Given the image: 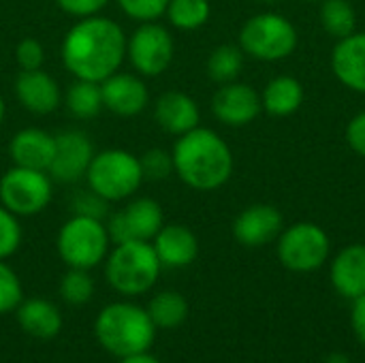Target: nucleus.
<instances>
[{
    "mask_svg": "<svg viewBox=\"0 0 365 363\" xmlns=\"http://www.w3.org/2000/svg\"><path fill=\"white\" fill-rule=\"evenodd\" d=\"M62 64L75 79L105 81L120 71L126 58V34L122 26L103 15L75 21L62 39Z\"/></svg>",
    "mask_w": 365,
    "mask_h": 363,
    "instance_id": "obj_1",
    "label": "nucleus"
},
{
    "mask_svg": "<svg viewBox=\"0 0 365 363\" xmlns=\"http://www.w3.org/2000/svg\"><path fill=\"white\" fill-rule=\"evenodd\" d=\"M173 171L195 190H216L233 173V154L227 141L212 128L197 126L178 137L173 145Z\"/></svg>",
    "mask_w": 365,
    "mask_h": 363,
    "instance_id": "obj_2",
    "label": "nucleus"
},
{
    "mask_svg": "<svg viewBox=\"0 0 365 363\" xmlns=\"http://www.w3.org/2000/svg\"><path fill=\"white\" fill-rule=\"evenodd\" d=\"M94 334L98 344L115 355L118 359L145 353L156 334V325L152 323L145 308H139L137 304L118 302L105 306L94 323Z\"/></svg>",
    "mask_w": 365,
    "mask_h": 363,
    "instance_id": "obj_3",
    "label": "nucleus"
},
{
    "mask_svg": "<svg viewBox=\"0 0 365 363\" xmlns=\"http://www.w3.org/2000/svg\"><path fill=\"white\" fill-rule=\"evenodd\" d=\"M160 261L152 242H124L115 244V248L107 255L105 276L113 291L133 297L148 293L158 276H160Z\"/></svg>",
    "mask_w": 365,
    "mask_h": 363,
    "instance_id": "obj_4",
    "label": "nucleus"
},
{
    "mask_svg": "<svg viewBox=\"0 0 365 363\" xmlns=\"http://www.w3.org/2000/svg\"><path fill=\"white\" fill-rule=\"evenodd\" d=\"M86 182L90 190L109 203L130 199L143 182L139 156L120 148L96 152L86 171Z\"/></svg>",
    "mask_w": 365,
    "mask_h": 363,
    "instance_id": "obj_5",
    "label": "nucleus"
},
{
    "mask_svg": "<svg viewBox=\"0 0 365 363\" xmlns=\"http://www.w3.org/2000/svg\"><path fill=\"white\" fill-rule=\"evenodd\" d=\"M58 255L68 267L92 270L109 255L107 225L98 218L73 214L58 233Z\"/></svg>",
    "mask_w": 365,
    "mask_h": 363,
    "instance_id": "obj_6",
    "label": "nucleus"
},
{
    "mask_svg": "<svg viewBox=\"0 0 365 363\" xmlns=\"http://www.w3.org/2000/svg\"><path fill=\"white\" fill-rule=\"evenodd\" d=\"M240 47L263 62L284 60L297 47V30L280 13H259L242 26Z\"/></svg>",
    "mask_w": 365,
    "mask_h": 363,
    "instance_id": "obj_7",
    "label": "nucleus"
},
{
    "mask_svg": "<svg viewBox=\"0 0 365 363\" xmlns=\"http://www.w3.org/2000/svg\"><path fill=\"white\" fill-rule=\"evenodd\" d=\"M51 178L47 171L13 165L0 178V205L15 216L41 214L51 201Z\"/></svg>",
    "mask_w": 365,
    "mask_h": 363,
    "instance_id": "obj_8",
    "label": "nucleus"
},
{
    "mask_svg": "<svg viewBox=\"0 0 365 363\" xmlns=\"http://www.w3.org/2000/svg\"><path fill=\"white\" fill-rule=\"evenodd\" d=\"M173 36L158 21L139 24L126 36V58L141 77H158L173 62Z\"/></svg>",
    "mask_w": 365,
    "mask_h": 363,
    "instance_id": "obj_9",
    "label": "nucleus"
},
{
    "mask_svg": "<svg viewBox=\"0 0 365 363\" xmlns=\"http://www.w3.org/2000/svg\"><path fill=\"white\" fill-rule=\"evenodd\" d=\"M278 237V259L291 272H314L329 257V237L314 223H297Z\"/></svg>",
    "mask_w": 365,
    "mask_h": 363,
    "instance_id": "obj_10",
    "label": "nucleus"
},
{
    "mask_svg": "<svg viewBox=\"0 0 365 363\" xmlns=\"http://www.w3.org/2000/svg\"><path fill=\"white\" fill-rule=\"evenodd\" d=\"M165 225V214L158 201L137 197L122 210L113 212L107 223V233L113 244L124 242H152Z\"/></svg>",
    "mask_w": 365,
    "mask_h": 363,
    "instance_id": "obj_11",
    "label": "nucleus"
},
{
    "mask_svg": "<svg viewBox=\"0 0 365 363\" xmlns=\"http://www.w3.org/2000/svg\"><path fill=\"white\" fill-rule=\"evenodd\" d=\"M94 154V145L83 131H62L56 135V150L47 173L51 180L62 184L79 182L81 178H86Z\"/></svg>",
    "mask_w": 365,
    "mask_h": 363,
    "instance_id": "obj_12",
    "label": "nucleus"
},
{
    "mask_svg": "<svg viewBox=\"0 0 365 363\" xmlns=\"http://www.w3.org/2000/svg\"><path fill=\"white\" fill-rule=\"evenodd\" d=\"M263 109L259 92L248 83L229 81L216 90L212 98V113L218 122L240 128L250 124Z\"/></svg>",
    "mask_w": 365,
    "mask_h": 363,
    "instance_id": "obj_13",
    "label": "nucleus"
},
{
    "mask_svg": "<svg viewBox=\"0 0 365 363\" xmlns=\"http://www.w3.org/2000/svg\"><path fill=\"white\" fill-rule=\"evenodd\" d=\"M101 92H103V109L120 118L139 116L150 103V92L145 81L133 73L115 71L105 81H101Z\"/></svg>",
    "mask_w": 365,
    "mask_h": 363,
    "instance_id": "obj_14",
    "label": "nucleus"
},
{
    "mask_svg": "<svg viewBox=\"0 0 365 363\" xmlns=\"http://www.w3.org/2000/svg\"><path fill=\"white\" fill-rule=\"evenodd\" d=\"M13 88H15V96L19 105L34 116L53 113L62 103V90L58 81L43 68L19 71Z\"/></svg>",
    "mask_w": 365,
    "mask_h": 363,
    "instance_id": "obj_15",
    "label": "nucleus"
},
{
    "mask_svg": "<svg viewBox=\"0 0 365 363\" xmlns=\"http://www.w3.org/2000/svg\"><path fill=\"white\" fill-rule=\"evenodd\" d=\"M282 233V214L278 208L257 203L246 208L233 223V235L242 246L259 248L274 242Z\"/></svg>",
    "mask_w": 365,
    "mask_h": 363,
    "instance_id": "obj_16",
    "label": "nucleus"
},
{
    "mask_svg": "<svg viewBox=\"0 0 365 363\" xmlns=\"http://www.w3.org/2000/svg\"><path fill=\"white\" fill-rule=\"evenodd\" d=\"M156 257L163 267L180 270L188 267L199 255V240L197 235L184 225H163V229L152 240Z\"/></svg>",
    "mask_w": 365,
    "mask_h": 363,
    "instance_id": "obj_17",
    "label": "nucleus"
},
{
    "mask_svg": "<svg viewBox=\"0 0 365 363\" xmlns=\"http://www.w3.org/2000/svg\"><path fill=\"white\" fill-rule=\"evenodd\" d=\"M56 150V135H49L43 128H21L13 135L9 143V156L13 165L47 171Z\"/></svg>",
    "mask_w": 365,
    "mask_h": 363,
    "instance_id": "obj_18",
    "label": "nucleus"
},
{
    "mask_svg": "<svg viewBox=\"0 0 365 363\" xmlns=\"http://www.w3.org/2000/svg\"><path fill=\"white\" fill-rule=\"evenodd\" d=\"M154 118L165 133L180 137L199 126L201 111L192 96L171 90L158 96L154 105Z\"/></svg>",
    "mask_w": 365,
    "mask_h": 363,
    "instance_id": "obj_19",
    "label": "nucleus"
},
{
    "mask_svg": "<svg viewBox=\"0 0 365 363\" xmlns=\"http://www.w3.org/2000/svg\"><path fill=\"white\" fill-rule=\"evenodd\" d=\"M331 68L346 88L365 94V32H353L338 41L331 53Z\"/></svg>",
    "mask_w": 365,
    "mask_h": 363,
    "instance_id": "obj_20",
    "label": "nucleus"
},
{
    "mask_svg": "<svg viewBox=\"0 0 365 363\" xmlns=\"http://www.w3.org/2000/svg\"><path fill=\"white\" fill-rule=\"evenodd\" d=\"M334 289L346 297L357 300L365 295V246L353 244L342 248L331 263Z\"/></svg>",
    "mask_w": 365,
    "mask_h": 363,
    "instance_id": "obj_21",
    "label": "nucleus"
},
{
    "mask_svg": "<svg viewBox=\"0 0 365 363\" xmlns=\"http://www.w3.org/2000/svg\"><path fill=\"white\" fill-rule=\"evenodd\" d=\"M17 323L28 336L36 340H51L62 329V315L51 302L32 297L26 302L21 300L17 306Z\"/></svg>",
    "mask_w": 365,
    "mask_h": 363,
    "instance_id": "obj_22",
    "label": "nucleus"
},
{
    "mask_svg": "<svg viewBox=\"0 0 365 363\" xmlns=\"http://www.w3.org/2000/svg\"><path fill=\"white\" fill-rule=\"evenodd\" d=\"M302 101H304V88L295 77H289V75H280V77L272 79L261 96L263 109L276 118L295 113L299 109Z\"/></svg>",
    "mask_w": 365,
    "mask_h": 363,
    "instance_id": "obj_23",
    "label": "nucleus"
},
{
    "mask_svg": "<svg viewBox=\"0 0 365 363\" xmlns=\"http://www.w3.org/2000/svg\"><path fill=\"white\" fill-rule=\"evenodd\" d=\"M66 111L77 120H90L96 118L103 109V92L98 81L88 79H75L66 94L62 96Z\"/></svg>",
    "mask_w": 365,
    "mask_h": 363,
    "instance_id": "obj_24",
    "label": "nucleus"
},
{
    "mask_svg": "<svg viewBox=\"0 0 365 363\" xmlns=\"http://www.w3.org/2000/svg\"><path fill=\"white\" fill-rule=\"evenodd\" d=\"M148 315L156 327L173 329L180 327L188 317V302L178 291H160L148 304Z\"/></svg>",
    "mask_w": 365,
    "mask_h": 363,
    "instance_id": "obj_25",
    "label": "nucleus"
},
{
    "mask_svg": "<svg viewBox=\"0 0 365 363\" xmlns=\"http://www.w3.org/2000/svg\"><path fill=\"white\" fill-rule=\"evenodd\" d=\"M321 24L327 34L334 39H344L355 32L357 15L349 0H323L321 6Z\"/></svg>",
    "mask_w": 365,
    "mask_h": 363,
    "instance_id": "obj_26",
    "label": "nucleus"
},
{
    "mask_svg": "<svg viewBox=\"0 0 365 363\" xmlns=\"http://www.w3.org/2000/svg\"><path fill=\"white\" fill-rule=\"evenodd\" d=\"M210 0H169L167 19L178 30H197L210 19Z\"/></svg>",
    "mask_w": 365,
    "mask_h": 363,
    "instance_id": "obj_27",
    "label": "nucleus"
},
{
    "mask_svg": "<svg viewBox=\"0 0 365 363\" xmlns=\"http://www.w3.org/2000/svg\"><path fill=\"white\" fill-rule=\"evenodd\" d=\"M244 66V51L235 45H220L207 58V75L218 83L235 81Z\"/></svg>",
    "mask_w": 365,
    "mask_h": 363,
    "instance_id": "obj_28",
    "label": "nucleus"
},
{
    "mask_svg": "<svg viewBox=\"0 0 365 363\" xmlns=\"http://www.w3.org/2000/svg\"><path fill=\"white\" fill-rule=\"evenodd\" d=\"M60 297L68 306H83L94 297V280L88 270L68 267L60 280Z\"/></svg>",
    "mask_w": 365,
    "mask_h": 363,
    "instance_id": "obj_29",
    "label": "nucleus"
},
{
    "mask_svg": "<svg viewBox=\"0 0 365 363\" xmlns=\"http://www.w3.org/2000/svg\"><path fill=\"white\" fill-rule=\"evenodd\" d=\"M139 165H141V173L143 180L150 182H160L167 180L173 171V156L171 152L163 150V148H152L148 152H143L139 156Z\"/></svg>",
    "mask_w": 365,
    "mask_h": 363,
    "instance_id": "obj_30",
    "label": "nucleus"
},
{
    "mask_svg": "<svg viewBox=\"0 0 365 363\" xmlns=\"http://www.w3.org/2000/svg\"><path fill=\"white\" fill-rule=\"evenodd\" d=\"M122 13L137 24L143 21H156L158 17L165 15L169 0H115Z\"/></svg>",
    "mask_w": 365,
    "mask_h": 363,
    "instance_id": "obj_31",
    "label": "nucleus"
},
{
    "mask_svg": "<svg viewBox=\"0 0 365 363\" xmlns=\"http://www.w3.org/2000/svg\"><path fill=\"white\" fill-rule=\"evenodd\" d=\"M21 244V227L13 212L0 208V261L9 259Z\"/></svg>",
    "mask_w": 365,
    "mask_h": 363,
    "instance_id": "obj_32",
    "label": "nucleus"
},
{
    "mask_svg": "<svg viewBox=\"0 0 365 363\" xmlns=\"http://www.w3.org/2000/svg\"><path fill=\"white\" fill-rule=\"evenodd\" d=\"M19 304H21V282L17 274L4 261H0V315L17 310Z\"/></svg>",
    "mask_w": 365,
    "mask_h": 363,
    "instance_id": "obj_33",
    "label": "nucleus"
},
{
    "mask_svg": "<svg viewBox=\"0 0 365 363\" xmlns=\"http://www.w3.org/2000/svg\"><path fill=\"white\" fill-rule=\"evenodd\" d=\"M109 201H105L103 197H98L94 190H81L73 197L71 201V208H73V214L77 216H90V218H98L103 220L109 212Z\"/></svg>",
    "mask_w": 365,
    "mask_h": 363,
    "instance_id": "obj_34",
    "label": "nucleus"
},
{
    "mask_svg": "<svg viewBox=\"0 0 365 363\" xmlns=\"http://www.w3.org/2000/svg\"><path fill=\"white\" fill-rule=\"evenodd\" d=\"M15 60L21 71H36L45 62V49L36 39L26 36L15 47Z\"/></svg>",
    "mask_w": 365,
    "mask_h": 363,
    "instance_id": "obj_35",
    "label": "nucleus"
},
{
    "mask_svg": "<svg viewBox=\"0 0 365 363\" xmlns=\"http://www.w3.org/2000/svg\"><path fill=\"white\" fill-rule=\"evenodd\" d=\"M56 4L66 15H73V17L81 19V17L98 15L109 4V0H56Z\"/></svg>",
    "mask_w": 365,
    "mask_h": 363,
    "instance_id": "obj_36",
    "label": "nucleus"
},
{
    "mask_svg": "<svg viewBox=\"0 0 365 363\" xmlns=\"http://www.w3.org/2000/svg\"><path fill=\"white\" fill-rule=\"evenodd\" d=\"M346 141L349 145L357 152L365 156V111H361L359 116H355L349 126H346Z\"/></svg>",
    "mask_w": 365,
    "mask_h": 363,
    "instance_id": "obj_37",
    "label": "nucleus"
},
{
    "mask_svg": "<svg viewBox=\"0 0 365 363\" xmlns=\"http://www.w3.org/2000/svg\"><path fill=\"white\" fill-rule=\"evenodd\" d=\"M353 329L359 338V342L365 347V295L353 300V315H351Z\"/></svg>",
    "mask_w": 365,
    "mask_h": 363,
    "instance_id": "obj_38",
    "label": "nucleus"
},
{
    "mask_svg": "<svg viewBox=\"0 0 365 363\" xmlns=\"http://www.w3.org/2000/svg\"><path fill=\"white\" fill-rule=\"evenodd\" d=\"M120 363H160L156 357H152L148 351L145 353H137V355H128V357H122Z\"/></svg>",
    "mask_w": 365,
    "mask_h": 363,
    "instance_id": "obj_39",
    "label": "nucleus"
},
{
    "mask_svg": "<svg viewBox=\"0 0 365 363\" xmlns=\"http://www.w3.org/2000/svg\"><path fill=\"white\" fill-rule=\"evenodd\" d=\"M325 363H353L344 353H331L327 359H325Z\"/></svg>",
    "mask_w": 365,
    "mask_h": 363,
    "instance_id": "obj_40",
    "label": "nucleus"
},
{
    "mask_svg": "<svg viewBox=\"0 0 365 363\" xmlns=\"http://www.w3.org/2000/svg\"><path fill=\"white\" fill-rule=\"evenodd\" d=\"M4 113H6V105H4V98H2V94H0V124H2V120H4Z\"/></svg>",
    "mask_w": 365,
    "mask_h": 363,
    "instance_id": "obj_41",
    "label": "nucleus"
},
{
    "mask_svg": "<svg viewBox=\"0 0 365 363\" xmlns=\"http://www.w3.org/2000/svg\"><path fill=\"white\" fill-rule=\"evenodd\" d=\"M261 2H278V0H261Z\"/></svg>",
    "mask_w": 365,
    "mask_h": 363,
    "instance_id": "obj_42",
    "label": "nucleus"
},
{
    "mask_svg": "<svg viewBox=\"0 0 365 363\" xmlns=\"http://www.w3.org/2000/svg\"><path fill=\"white\" fill-rule=\"evenodd\" d=\"M310 2H323V0H310Z\"/></svg>",
    "mask_w": 365,
    "mask_h": 363,
    "instance_id": "obj_43",
    "label": "nucleus"
}]
</instances>
